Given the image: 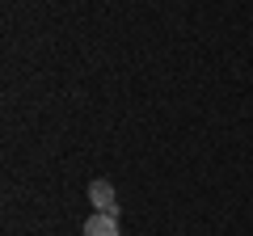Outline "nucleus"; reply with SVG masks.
<instances>
[{"label":"nucleus","instance_id":"2","mask_svg":"<svg viewBox=\"0 0 253 236\" xmlns=\"http://www.w3.org/2000/svg\"><path fill=\"white\" fill-rule=\"evenodd\" d=\"M84 236H118V219L106 215V211H97V215L84 219Z\"/></svg>","mask_w":253,"mask_h":236},{"label":"nucleus","instance_id":"1","mask_svg":"<svg viewBox=\"0 0 253 236\" xmlns=\"http://www.w3.org/2000/svg\"><path fill=\"white\" fill-rule=\"evenodd\" d=\"M89 202H93L97 211H106V215H114V211H118V202H114V186H110L106 177L89 182Z\"/></svg>","mask_w":253,"mask_h":236}]
</instances>
